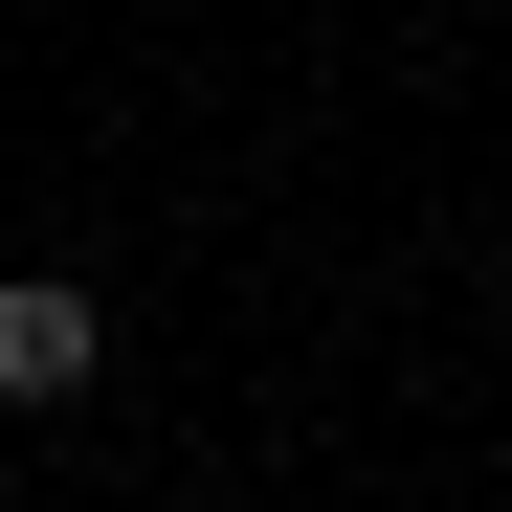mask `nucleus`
Listing matches in <instances>:
<instances>
[{"mask_svg":"<svg viewBox=\"0 0 512 512\" xmlns=\"http://www.w3.org/2000/svg\"><path fill=\"white\" fill-rule=\"evenodd\" d=\"M90 379H112V312L67 268H0V401H90Z\"/></svg>","mask_w":512,"mask_h":512,"instance_id":"f257e3e1","label":"nucleus"}]
</instances>
